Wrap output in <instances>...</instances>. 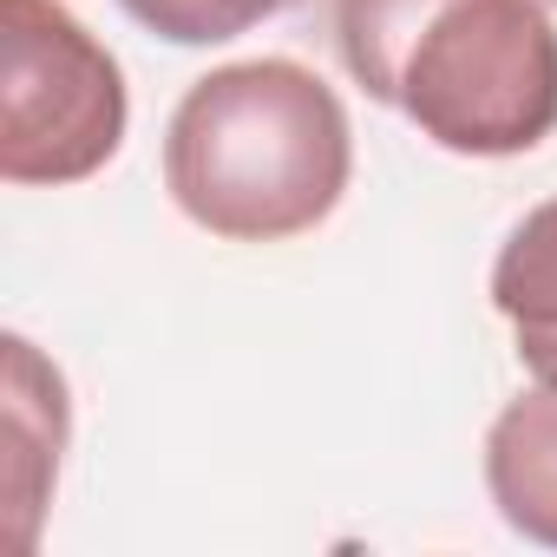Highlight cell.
<instances>
[{
  "label": "cell",
  "mask_w": 557,
  "mask_h": 557,
  "mask_svg": "<svg viewBox=\"0 0 557 557\" xmlns=\"http://www.w3.org/2000/svg\"><path fill=\"white\" fill-rule=\"evenodd\" d=\"M119 8L171 47H223V40L256 34L275 14L302 8V0H119Z\"/></svg>",
  "instance_id": "52a82bcc"
},
{
  "label": "cell",
  "mask_w": 557,
  "mask_h": 557,
  "mask_svg": "<svg viewBox=\"0 0 557 557\" xmlns=\"http://www.w3.org/2000/svg\"><path fill=\"white\" fill-rule=\"evenodd\" d=\"M485 492L498 518L557 550V387H531L498 407L485 433Z\"/></svg>",
  "instance_id": "277c9868"
},
{
  "label": "cell",
  "mask_w": 557,
  "mask_h": 557,
  "mask_svg": "<svg viewBox=\"0 0 557 557\" xmlns=\"http://www.w3.org/2000/svg\"><path fill=\"white\" fill-rule=\"evenodd\" d=\"M492 309L511 322L524 374L557 387V197L524 210V223L498 243Z\"/></svg>",
  "instance_id": "5b68a950"
},
{
  "label": "cell",
  "mask_w": 557,
  "mask_h": 557,
  "mask_svg": "<svg viewBox=\"0 0 557 557\" xmlns=\"http://www.w3.org/2000/svg\"><path fill=\"white\" fill-rule=\"evenodd\" d=\"M132 125L112 47L66 0H0V177L86 184Z\"/></svg>",
  "instance_id": "3957f363"
},
{
  "label": "cell",
  "mask_w": 557,
  "mask_h": 557,
  "mask_svg": "<svg viewBox=\"0 0 557 557\" xmlns=\"http://www.w3.org/2000/svg\"><path fill=\"white\" fill-rule=\"evenodd\" d=\"M348 79L453 158H518L557 132L544 0H335Z\"/></svg>",
  "instance_id": "6da1fadb"
},
{
  "label": "cell",
  "mask_w": 557,
  "mask_h": 557,
  "mask_svg": "<svg viewBox=\"0 0 557 557\" xmlns=\"http://www.w3.org/2000/svg\"><path fill=\"white\" fill-rule=\"evenodd\" d=\"M348 177V106L302 60L216 66L190 79L164 125V190L223 243H289L329 223Z\"/></svg>",
  "instance_id": "7a4b0ae2"
},
{
  "label": "cell",
  "mask_w": 557,
  "mask_h": 557,
  "mask_svg": "<svg viewBox=\"0 0 557 557\" xmlns=\"http://www.w3.org/2000/svg\"><path fill=\"white\" fill-rule=\"evenodd\" d=\"M8 492L21 505V544H34V511L47 498V485L60 479V446H66V381L60 368H47L34 355L27 335H8Z\"/></svg>",
  "instance_id": "8992f818"
}]
</instances>
